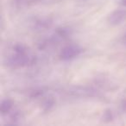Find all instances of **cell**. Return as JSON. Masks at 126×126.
<instances>
[{
  "label": "cell",
  "instance_id": "6da1fadb",
  "mask_svg": "<svg viewBox=\"0 0 126 126\" xmlns=\"http://www.w3.org/2000/svg\"><path fill=\"white\" fill-rule=\"evenodd\" d=\"M6 59V65L11 68H19L33 66L36 62V58L30 50L24 52H14Z\"/></svg>",
  "mask_w": 126,
  "mask_h": 126
},
{
  "label": "cell",
  "instance_id": "7a4b0ae2",
  "mask_svg": "<svg viewBox=\"0 0 126 126\" xmlns=\"http://www.w3.org/2000/svg\"><path fill=\"white\" fill-rule=\"evenodd\" d=\"M83 52V48L78 45H68L61 49L59 57L61 61H69L79 56Z\"/></svg>",
  "mask_w": 126,
  "mask_h": 126
},
{
  "label": "cell",
  "instance_id": "3957f363",
  "mask_svg": "<svg viewBox=\"0 0 126 126\" xmlns=\"http://www.w3.org/2000/svg\"><path fill=\"white\" fill-rule=\"evenodd\" d=\"M124 21H126V10H116L107 17L108 23L113 26L121 24Z\"/></svg>",
  "mask_w": 126,
  "mask_h": 126
},
{
  "label": "cell",
  "instance_id": "277c9868",
  "mask_svg": "<svg viewBox=\"0 0 126 126\" xmlns=\"http://www.w3.org/2000/svg\"><path fill=\"white\" fill-rule=\"evenodd\" d=\"M13 108V103L11 99H4L0 104V112L2 115H6L11 111Z\"/></svg>",
  "mask_w": 126,
  "mask_h": 126
},
{
  "label": "cell",
  "instance_id": "5b68a950",
  "mask_svg": "<svg viewBox=\"0 0 126 126\" xmlns=\"http://www.w3.org/2000/svg\"><path fill=\"white\" fill-rule=\"evenodd\" d=\"M35 27L38 30H44L47 29L48 27H50V25L52 24L51 21L48 18H42V19H38L34 23Z\"/></svg>",
  "mask_w": 126,
  "mask_h": 126
},
{
  "label": "cell",
  "instance_id": "8992f818",
  "mask_svg": "<svg viewBox=\"0 0 126 126\" xmlns=\"http://www.w3.org/2000/svg\"><path fill=\"white\" fill-rule=\"evenodd\" d=\"M104 119L105 120L110 121L112 119V113L110 110H107L106 112H105V115H104Z\"/></svg>",
  "mask_w": 126,
  "mask_h": 126
},
{
  "label": "cell",
  "instance_id": "52a82bcc",
  "mask_svg": "<svg viewBox=\"0 0 126 126\" xmlns=\"http://www.w3.org/2000/svg\"><path fill=\"white\" fill-rule=\"evenodd\" d=\"M122 108H123V110L126 112V100L123 101V104H122Z\"/></svg>",
  "mask_w": 126,
  "mask_h": 126
},
{
  "label": "cell",
  "instance_id": "ba28073f",
  "mask_svg": "<svg viewBox=\"0 0 126 126\" xmlns=\"http://www.w3.org/2000/svg\"><path fill=\"white\" fill-rule=\"evenodd\" d=\"M121 4H122L123 6H126V0H121Z\"/></svg>",
  "mask_w": 126,
  "mask_h": 126
},
{
  "label": "cell",
  "instance_id": "9c48e42d",
  "mask_svg": "<svg viewBox=\"0 0 126 126\" xmlns=\"http://www.w3.org/2000/svg\"><path fill=\"white\" fill-rule=\"evenodd\" d=\"M16 1V5H19L20 4H21L22 2H23V0H15Z\"/></svg>",
  "mask_w": 126,
  "mask_h": 126
}]
</instances>
